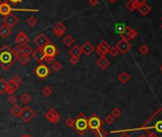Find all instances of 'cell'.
I'll list each match as a JSON object with an SVG mask.
<instances>
[{
	"label": "cell",
	"mask_w": 162,
	"mask_h": 137,
	"mask_svg": "<svg viewBox=\"0 0 162 137\" xmlns=\"http://www.w3.org/2000/svg\"><path fill=\"white\" fill-rule=\"evenodd\" d=\"M137 130H146V132H154L157 137H162V108H159L151 117L144 122L142 126L135 129H128L123 130H115V132H137Z\"/></svg>",
	"instance_id": "obj_1"
},
{
	"label": "cell",
	"mask_w": 162,
	"mask_h": 137,
	"mask_svg": "<svg viewBox=\"0 0 162 137\" xmlns=\"http://www.w3.org/2000/svg\"><path fill=\"white\" fill-rule=\"evenodd\" d=\"M17 59L18 56L8 45H4L2 48H0V68L1 69L7 70Z\"/></svg>",
	"instance_id": "obj_2"
},
{
	"label": "cell",
	"mask_w": 162,
	"mask_h": 137,
	"mask_svg": "<svg viewBox=\"0 0 162 137\" xmlns=\"http://www.w3.org/2000/svg\"><path fill=\"white\" fill-rule=\"evenodd\" d=\"M73 129H74L75 132H78L81 135L87 132V129H89L87 116L84 113H80L76 116V118L74 120V128Z\"/></svg>",
	"instance_id": "obj_3"
},
{
	"label": "cell",
	"mask_w": 162,
	"mask_h": 137,
	"mask_svg": "<svg viewBox=\"0 0 162 137\" xmlns=\"http://www.w3.org/2000/svg\"><path fill=\"white\" fill-rule=\"evenodd\" d=\"M30 11V12H37L38 10L35 9H17V8H12L9 3L6 4H0V15L6 16L12 15V11Z\"/></svg>",
	"instance_id": "obj_4"
},
{
	"label": "cell",
	"mask_w": 162,
	"mask_h": 137,
	"mask_svg": "<svg viewBox=\"0 0 162 137\" xmlns=\"http://www.w3.org/2000/svg\"><path fill=\"white\" fill-rule=\"evenodd\" d=\"M51 73V70L50 68L47 66L46 64L41 63L39 64V66H37L35 69V74L39 78V79H45V78H47Z\"/></svg>",
	"instance_id": "obj_5"
},
{
	"label": "cell",
	"mask_w": 162,
	"mask_h": 137,
	"mask_svg": "<svg viewBox=\"0 0 162 137\" xmlns=\"http://www.w3.org/2000/svg\"><path fill=\"white\" fill-rule=\"evenodd\" d=\"M103 125H104V122H103L96 114H93L92 116H90L88 118V127L90 129H92L93 132L95 129L102 128Z\"/></svg>",
	"instance_id": "obj_6"
},
{
	"label": "cell",
	"mask_w": 162,
	"mask_h": 137,
	"mask_svg": "<svg viewBox=\"0 0 162 137\" xmlns=\"http://www.w3.org/2000/svg\"><path fill=\"white\" fill-rule=\"evenodd\" d=\"M35 115H36V113L34 109H31L29 106H26V107L22 108V112H21L20 115H19V117H20L21 120L24 121L25 123H28L31 119H34Z\"/></svg>",
	"instance_id": "obj_7"
},
{
	"label": "cell",
	"mask_w": 162,
	"mask_h": 137,
	"mask_svg": "<svg viewBox=\"0 0 162 137\" xmlns=\"http://www.w3.org/2000/svg\"><path fill=\"white\" fill-rule=\"evenodd\" d=\"M137 35H138V32L135 30L130 28L129 26H126L125 29L123 30V31L120 34L121 38L123 40H126V41H130V40H132V39H134Z\"/></svg>",
	"instance_id": "obj_8"
},
{
	"label": "cell",
	"mask_w": 162,
	"mask_h": 137,
	"mask_svg": "<svg viewBox=\"0 0 162 137\" xmlns=\"http://www.w3.org/2000/svg\"><path fill=\"white\" fill-rule=\"evenodd\" d=\"M42 51H43L45 56L51 57V58H55L58 54V53H59V50H58L51 42H50L49 44L45 46V47H43Z\"/></svg>",
	"instance_id": "obj_9"
},
{
	"label": "cell",
	"mask_w": 162,
	"mask_h": 137,
	"mask_svg": "<svg viewBox=\"0 0 162 137\" xmlns=\"http://www.w3.org/2000/svg\"><path fill=\"white\" fill-rule=\"evenodd\" d=\"M110 49H111V46L109 45V43L105 40H103L97 45L95 51H96V54L100 57H103V56H106V54H109Z\"/></svg>",
	"instance_id": "obj_10"
},
{
	"label": "cell",
	"mask_w": 162,
	"mask_h": 137,
	"mask_svg": "<svg viewBox=\"0 0 162 137\" xmlns=\"http://www.w3.org/2000/svg\"><path fill=\"white\" fill-rule=\"evenodd\" d=\"M45 118H46L47 120H49L51 123L57 124L60 121V114L58 113V112L55 109L51 108L48 110L46 113H45Z\"/></svg>",
	"instance_id": "obj_11"
},
{
	"label": "cell",
	"mask_w": 162,
	"mask_h": 137,
	"mask_svg": "<svg viewBox=\"0 0 162 137\" xmlns=\"http://www.w3.org/2000/svg\"><path fill=\"white\" fill-rule=\"evenodd\" d=\"M18 21H19V18H18L16 15H12V14L4 16L3 19H2L3 25L7 26V27L11 28V29H12V27H15V26L18 23Z\"/></svg>",
	"instance_id": "obj_12"
},
{
	"label": "cell",
	"mask_w": 162,
	"mask_h": 137,
	"mask_svg": "<svg viewBox=\"0 0 162 137\" xmlns=\"http://www.w3.org/2000/svg\"><path fill=\"white\" fill-rule=\"evenodd\" d=\"M35 44L37 46L38 48H40L42 49L43 47H45L47 44H49L51 42L50 39L45 35L44 34H37L35 37V40H34Z\"/></svg>",
	"instance_id": "obj_13"
},
{
	"label": "cell",
	"mask_w": 162,
	"mask_h": 137,
	"mask_svg": "<svg viewBox=\"0 0 162 137\" xmlns=\"http://www.w3.org/2000/svg\"><path fill=\"white\" fill-rule=\"evenodd\" d=\"M115 47L117 48L119 54H125L128 53L130 50H131L132 45H131V43H130V41H126V40H123V39H121L119 42H117V44H116Z\"/></svg>",
	"instance_id": "obj_14"
},
{
	"label": "cell",
	"mask_w": 162,
	"mask_h": 137,
	"mask_svg": "<svg viewBox=\"0 0 162 137\" xmlns=\"http://www.w3.org/2000/svg\"><path fill=\"white\" fill-rule=\"evenodd\" d=\"M30 41V37L25 34L24 31H19L15 36V42L18 44L20 47H24Z\"/></svg>",
	"instance_id": "obj_15"
},
{
	"label": "cell",
	"mask_w": 162,
	"mask_h": 137,
	"mask_svg": "<svg viewBox=\"0 0 162 137\" xmlns=\"http://www.w3.org/2000/svg\"><path fill=\"white\" fill-rule=\"evenodd\" d=\"M81 51H82V54H85L87 56L91 55L93 54V51H94V47L93 46V44L89 42V41H86L85 43H84L82 46H81Z\"/></svg>",
	"instance_id": "obj_16"
},
{
	"label": "cell",
	"mask_w": 162,
	"mask_h": 137,
	"mask_svg": "<svg viewBox=\"0 0 162 137\" xmlns=\"http://www.w3.org/2000/svg\"><path fill=\"white\" fill-rule=\"evenodd\" d=\"M65 31H66V27L61 22H58L54 27V34L57 37L62 36Z\"/></svg>",
	"instance_id": "obj_17"
},
{
	"label": "cell",
	"mask_w": 162,
	"mask_h": 137,
	"mask_svg": "<svg viewBox=\"0 0 162 137\" xmlns=\"http://www.w3.org/2000/svg\"><path fill=\"white\" fill-rule=\"evenodd\" d=\"M32 57H34V59L37 62V63H43V59L45 57V54L43 53L42 49L38 48L36 51H34V53H32Z\"/></svg>",
	"instance_id": "obj_18"
},
{
	"label": "cell",
	"mask_w": 162,
	"mask_h": 137,
	"mask_svg": "<svg viewBox=\"0 0 162 137\" xmlns=\"http://www.w3.org/2000/svg\"><path fill=\"white\" fill-rule=\"evenodd\" d=\"M18 88H19V85L15 84L14 81L11 79L9 82H7V90H6V93H9L10 95L14 94L15 91L18 90Z\"/></svg>",
	"instance_id": "obj_19"
},
{
	"label": "cell",
	"mask_w": 162,
	"mask_h": 137,
	"mask_svg": "<svg viewBox=\"0 0 162 137\" xmlns=\"http://www.w3.org/2000/svg\"><path fill=\"white\" fill-rule=\"evenodd\" d=\"M96 65L100 69L105 70L110 66V61H109L108 58H106V56H103V57H100L99 59L96 61Z\"/></svg>",
	"instance_id": "obj_20"
},
{
	"label": "cell",
	"mask_w": 162,
	"mask_h": 137,
	"mask_svg": "<svg viewBox=\"0 0 162 137\" xmlns=\"http://www.w3.org/2000/svg\"><path fill=\"white\" fill-rule=\"evenodd\" d=\"M12 29L7 27V26H5V25H2L1 27H0V36L3 37V38H6V37H8L9 35L12 34Z\"/></svg>",
	"instance_id": "obj_21"
},
{
	"label": "cell",
	"mask_w": 162,
	"mask_h": 137,
	"mask_svg": "<svg viewBox=\"0 0 162 137\" xmlns=\"http://www.w3.org/2000/svg\"><path fill=\"white\" fill-rule=\"evenodd\" d=\"M131 79V76L126 71H122V73L118 75V80L122 83V84H126L130 81Z\"/></svg>",
	"instance_id": "obj_22"
},
{
	"label": "cell",
	"mask_w": 162,
	"mask_h": 137,
	"mask_svg": "<svg viewBox=\"0 0 162 137\" xmlns=\"http://www.w3.org/2000/svg\"><path fill=\"white\" fill-rule=\"evenodd\" d=\"M137 10H138V11L140 12L141 15L145 16V15H147L149 12L151 11V7H150L149 5H147V4H144V5L140 6V7H138Z\"/></svg>",
	"instance_id": "obj_23"
},
{
	"label": "cell",
	"mask_w": 162,
	"mask_h": 137,
	"mask_svg": "<svg viewBox=\"0 0 162 137\" xmlns=\"http://www.w3.org/2000/svg\"><path fill=\"white\" fill-rule=\"evenodd\" d=\"M69 54H71V56H75V57H79L82 54V51L80 47H77V46H74V47L70 50Z\"/></svg>",
	"instance_id": "obj_24"
},
{
	"label": "cell",
	"mask_w": 162,
	"mask_h": 137,
	"mask_svg": "<svg viewBox=\"0 0 162 137\" xmlns=\"http://www.w3.org/2000/svg\"><path fill=\"white\" fill-rule=\"evenodd\" d=\"M21 112H22V108L19 106V105H15V106H14L12 109H11V114L12 115V116H15V117H19V115H20V113H21Z\"/></svg>",
	"instance_id": "obj_25"
},
{
	"label": "cell",
	"mask_w": 162,
	"mask_h": 137,
	"mask_svg": "<svg viewBox=\"0 0 162 137\" xmlns=\"http://www.w3.org/2000/svg\"><path fill=\"white\" fill-rule=\"evenodd\" d=\"M63 44L66 46V47H71L74 44V39L72 35H67L63 38Z\"/></svg>",
	"instance_id": "obj_26"
},
{
	"label": "cell",
	"mask_w": 162,
	"mask_h": 137,
	"mask_svg": "<svg viewBox=\"0 0 162 137\" xmlns=\"http://www.w3.org/2000/svg\"><path fill=\"white\" fill-rule=\"evenodd\" d=\"M34 53V50H32L30 46H24V47H21V54L23 55H26V56H31Z\"/></svg>",
	"instance_id": "obj_27"
},
{
	"label": "cell",
	"mask_w": 162,
	"mask_h": 137,
	"mask_svg": "<svg viewBox=\"0 0 162 137\" xmlns=\"http://www.w3.org/2000/svg\"><path fill=\"white\" fill-rule=\"evenodd\" d=\"M126 8L130 11H134L137 9V4H135L134 0H129V1L126 3Z\"/></svg>",
	"instance_id": "obj_28"
},
{
	"label": "cell",
	"mask_w": 162,
	"mask_h": 137,
	"mask_svg": "<svg viewBox=\"0 0 162 137\" xmlns=\"http://www.w3.org/2000/svg\"><path fill=\"white\" fill-rule=\"evenodd\" d=\"M7 90V81L4 78L0 79V94H5Z\"/></svg>",
	"instance_id": "obj_29"
},
{
	"label": "cell",
	"mask_w": 162,
	"mask_h": 137,
	"mask_svg": "<svg viewBox=\"0 0 162 137\" xmlns=\"http://www.w3.org/2000/svg\"><path fill=\"white\" fill-rule=\"evenodd\" d=\"M17 60L20 62L21 65H23V66H26V65H28L29 62H30V57L21 54V55L18 56V59H17Z\"/></svg>",
	"instance_id": "obj_30"
},
{
	"label": "cell",
	"mask_w": 162,
	"mask_h": 137,
	"mask_svg": "<svg viewBox=\"0 0 162 137\" xmlns=\"http://www.w3.org/2000/svg\"><path fill=\"white\" fill-rule=\"evenodd\" d=\"M53 93H54L53 89H51V87H49V86L43 88V90H42V94L44 96H46V97H50L51 94H53Z\"/></svg>",
	"instance_id": "obj_31"
},
{
	"label": "cell",
	"mask_w": 162,
	"mask_h": 137,
	"mask_svg": "<svg viewBox=\"0 0 162 137\" xmlns=\"http://www.w3.org/2000/svg\"><path fill=\"white\" fill-rule=\"evenodd\" d=\"M94 132L95 134L96 137H106L107 136V132L105 129H103L102 128L98 129H95L94 130Z\"/></svg>",
	"instance_id": "obj_32"
},
{
	"label": "cell",
	"mask_w": 162,
	"mask_h": 137,
	"mask_svg": "<svg viewBox=\"0 0 162 137\" xmlns=\"http://www.w3.org/2000/svg\"><path fill=\"white\" fill-rule=\"evenodd\" d=\"M121 114H122V112H121V109H118V108H114L111 113V115L114 117V118H119V117L121 116Z\"/></svg>",
	"instance_id": "obj_33"
},
{
	"label": "cell",
	"mask_w": 162,
	"mask_h": 137,
	"mask_svg": "<svg viewBox=\"0 0 162 137\" xmlns=\"http://www.w3.org/2000/svg\"><path fill=\"white\" fill-rule=\"evenodd\" d=\"M20 99H21V102H22V103L28 104V103H30L31 100V96L29 93H24V94L21 95Z\"/></svg>",
	"instance_id": "obj_34"
},
{
	"label": "cell",
	"mask_w": 162,
	"mask_h": 137,
	"mask_svg": "<svg viewBox=\"0 0 162 137\" xmlns=\"http://www.w3.org/2000/svg\"><path fill=\"white\" fill-rule=\"evenodd\" d=\"M27 24L30 26V27H35V26L37 24V19L35 16H31L27 18Z\"/></svg>",
	"instance_id": "obj_35"
},
{
	"label": "cell",
	"mask_w": 162,
	"mask_h": 137,
	"mask_svg": "<svg viewBox=\"0 0 162 137\" xmlns=\"http://www.w3.org/2000/svg\"><path fill=\"white\" fill-rule=\"evenodd\" d=\"M51 65V69H53L54 71H59L62 69V65L57 61H54Z\"/></svg>",
	"instance_id": "obj_36"
},
{
	"label": "cell",
	"mask_w": 162,
	"mask_h": 137,
	"mask_svg": "<svg viewBox=\"0 0 162 137\" xmlns=\"http://www.w3.org/2000/svg\"><path fill=\"white\" fill-rule=\"evenodd\" d=\"M138 51L142 54V55H146L148 53H149V48H148V46L146 45H141L139 49H138Z\"/></svg>",
	"instance_id": "obj_37"
},
{
	"label": "cell",
	"mask_w": 162,
	"mask_h": 137,
	"mask_svg": "<svg viewBox=\"0 0 162 137\" xmlns=\"http://www.w3.org/2000/svg\"><path fill=\"white\" fill-rule=\"evenodd\" d=\"M109 54L111 56H113V57H115V56H117L119 54V51H118V50H117V48H116V47H113V48L110 49Z\"/></svg>",
	"instance_id": "obj_38"
},
{
	"label": "cell",
	"mask_w": 162,
	"mask_h": 137,
	"mask_svg": "<svg viewBox=\"0 0 162 137\" xmlns=\"http://www.w3.org/2000/svg\"><path fill=\"white\" fill-rule=\"evenodd\" d=\"M114 122V117H113L111 114L107 115L106 118H105V120H104V123H106L108 126H111Z\"/></svg>",
	"instance_id": "obj_39"
},
{
	"label": "cell",
	"mask_w": 162,
	"mask_h": 137,
	"mask_svg": "<svg viewBox=\"0 0 162 137\" xmlns=\"http://www.w3.org/2000/svg\"><path fill=\"white\" fill-rule=\"evenodd\" d=\"M8 102L10 104H12V105H15V104H16V102H17V97L15 94H11L8 97Z\"/></svg>",
	"instance_id": "obj_40"
},
{
	"label": "cell",
	"mask_w": 162,
	"mask_h": 137,
	"mask_svg": "<svg viewBox=\"0 0 162 137\" xmlns=\"http://www.w3.org/2000/svg\"><path fill=\"white\" fill-rule=\"evenodd\" d=\"M126 26L125 25H123V24H117L115 26V30H116V32H118V34H120L121 32L123 31V30L125 29Z\"/></svg>",
	"instance_id": "obj_41"
},
{
	"label": "cell",
	"mask_w": 162,
	"mask_h": 137,
	"mask_svg": "<svg viewBox=\"0 0 162 137\" xmlns=\"http://www.w3.org/2000/svg\"><path fill=\"white\" fill-rule=\"evenodd\" d=\"M12 80L14 81L15 84H17V85H20V83H21V81H22V80H21V77L19 76V75H17V74H15L14 77H12Z\"/></svg>",
	"instance_id": "obj_42"
},
{
	"label": "cell",
	"mask_w": 162,
	"mask_h": 137,
	"mask_svg": "<svg viewBox=\"0 0 162 137\" xmlns=\"http://www.w3.org/2000/svg\"><path fill=\"white\" fill-rule=\"evenodd\" d=\"M65 124L68 128H74V120L72 118H67L65 121Z\"/></svg>",
	"instance_id": "obj_43"
},
{
	"label": "cell",
	"mask_w": 162,
	"mask_h": 137,
	"mask_svg": "<svg viewBox=\"0 0 162 137\" xmlns=\"http://www.w3.org/2000/svg\"><path fill=\"white\" fill-rule=\"evenodd\" d=\"M79 61V57H75V56H71L70 58V63L73 64V65H75L77 64Z\"/></svg>",
	"instance_id": "obj_44"
},
{
	"label": "cell",
	"mask_w": 162,
	"mask_h": 137,
	"mask_svg": "<svg viewBox=\"0 0 162 137\" xmlns=\"http://www.w3.org/2000/svg\"><path fill=\"white\" fill-rule=\"evenodd\" d=\"M134 2H135V4H137V8H138V7H140V6L146 4V0H134Z\"/></svg>",
	"instance_id": "obj_45"
},
{
	"label": "cell",
	"mask_w": 162,
	"mask_h": 137,
	"mask_svg": "<svg viewBox=\"0 0 162 137\" xmlns=\"http://www.w3.org/2000/svg\"><path fill=\"white\" fill-rule=\"evenodd\" d=\"M98 3H99L98 0H89V4L91 6H96Z\"/></svg>",
	"instance_id": "obj_46"
},
{
	"label": "cell",
	"mask_w": 162,
	"mask_h": 137,
	"mask_svg": "<svg viewBox=\"0 0 162 137\" xmlns=\"http://www.w3.org/2000/svg\"><path fill=\"white\" fill-rule=\"evenodd\" d=\"M9 1L12 4H18V3H20L22 0H9Z\"/></svg>",
	"instance_id": "obj_47"
},
{
	"label": "cell",
	"mask_w": 162,
	"mask_h": 137,
	"mask_svg": "<svg viewBox=\"0 0 162 137\" xmlns=\"http://www.w3.org/2000/svg\"><path fill=\"white\" fill-rule=\"evenodd\" d=\"M119 137H131L129 134H127V132H122V134Z\"/></svg>",
	"instance_id": "obj_48"
},
{
	"label": "cell",
	"mask_w": 162,
	"mask_h": 137,
	"mask_svg": "<svg viewBox=\"0 0 162 137\" xmlns=\"http://www.w3.org/2000/svg\"><path fill=\"white\" fill-rule=\"evenodd\" d=\"M9 3V0H0V4H6Z\"/></svg>",
	"instance_id": "obj_49"
},
{
	"label": "cell",
	"mask_w": 162,
	"mask_h": 137,
	"mask_svg": "<svg viewBox=\"0 0 162 137\" xmlns=\"http://www.w3.org/2000/svg\"><path fill=\"white\" fill-rule=\"evenodd\" d=\"M21 137H32L31 134H29V133H26V134H23V135H21Z\"/></svg>",
	"instance_id": "obj_50"
},
{
	"label": "cell",
	"mask_w": 162,
	"mask_h": 137,
	"mask_svg": "<svg viewBox=\"0 0 162 137\" xmlns=\"http://www.w3.org/2000/svg\"><path fill=\"white\" fill-rule=\"evenodd\" d=\"M108 1L110 3H114V2H116V0H108Z\"/></svg>",
	"instance_id": "obj_51"
},
{
	"label": "cell",
	"mask_w": 162,
	"mask_h": 137,
	"mask_svg": "<svg viewBox=\"0 0 162 137\" xmlns=\"http://www.w3.org/2000/svg\"><path fill=\"white\" fill-rule=\"evenodd\" d=\"M159 69H160V71H161V73H162V65H161V66H160V68H159Z\"/></svg>",
	"instance_id": "obj_52"
},
{
	"label": "cell",
	"mask_w": 162,
	"mask_h": 137,
	"mask_svg": "<svg viewBox=\"0 0 162 137\" xmlns=\"http://www.w3.org/2000/svg\"><path fill=\"white\" fill-rule=\"evenodd\" d=\"M138 137H146V136H145V135H139Z\"/></svg>",
	"instance_id": "obj_53"
},
{
	"label": "cell",
	"mask_w": 162,
	"mask_h": 137,
	"mask_svg": "<svg viewBox=\"0 0 162 137\" xmlns=\"http://www.w3.org/2000/svg\"><path fill=\"white\" fill-rule=\"evenodd\" d=\"M161 20H162V17H161Z\"/></svg>",
	"instance_id": "obj_54"
},
{
	"label": "cell",
	"mask_w": 162,
	"mask_h": 137,
	"mask_svg": "<svg viewBox=\"0 0 162 137\" xmlns=\"http://www.w3.org/2000/svg\"><path fill=\"white\" fill-rule=\"evenodd\" d=\"M161 28H162V25H161Z\"/></svg>",
	"instance_id": "obj_55"
}]
</instances>
